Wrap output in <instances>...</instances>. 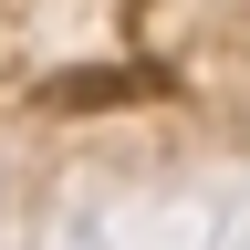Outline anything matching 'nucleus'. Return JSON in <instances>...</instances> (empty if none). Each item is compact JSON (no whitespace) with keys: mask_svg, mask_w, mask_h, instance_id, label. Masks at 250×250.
Wrapping results in <instances>:
<instances>
[]
</instances>
